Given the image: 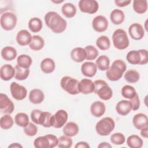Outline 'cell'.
Segmentation results:
<instances>
[{"label": "cell", "mask_w": 148, "mask_h": 148, "mask_svg": "<svg viewBox=\"0 0 148 148\" xmlns=\"http://www.w3.org/2000/svg\"><path fill=\"white\" fill-rule=\"evenodd\" d=\"M46 25L56 34L63 32L66 28L67 23L58 13L54 11L48 12L44 17Z\"/></svg>", "instance_id": "obj_1"}, {"label": "cell", "mask_w": 148, "mask_h": 148, "mask_svg": "<svg viewBox=\"0 0 148 148\" xmlns=\"http://www.w3.org/2000/svg\"><path fill=\"white\" fill-rule=\"evenodd\" d=\"M127 69V65L122 60L114 61L108 70H106V76L110 81L115 82L120 79L124 72Z\"/></svg>", "instance_id": "obj_2"}, {"label": "cell", "mask_w": 148, "mask_h": 148, "mask_svg": "<svg viewBox=\"0 0 148 148\" xmlns=\"http://www.w3.org/2000/svg\"><path fill=\"white\" fill-rule=\"evenodd\" d=\"M94 92L95 94H97L100 99L104 101H108L112 97V89L105 80L101 79L96 80L94 81Z\"/></svg>", "instance_id": "obj_3"}, {"label": "cell", "mask_w": 148, "mask_h": 148, "mask_svg": "<svg viewBox=\"0 0 148 148\" xmlns=\"http://www.w3.org/2000/svg\"><path fill=\"white\" fill-rule=\"evenodd\" d=\"M114 127V120L110 117H106L97 122L95 125V131L101 136H108L113 131Z\"/></svg>", "instance_id": "obj_4"}, {"label": "cell", "mask_w": 148, "mask_h": 148, "mask_svg": "<svg viewBox=\"0 0 148 148\" xmlns=\"http://www.w3.org/2000/svg\"><path fill=\"white\" fill-rule=\"evenodd\" d=\"M112 40L114 46L118 50L127 49L130 44L127 32L123 29H116L112 35Z\"/></svg>", "instance_id": "obj_5"}, {"label": "cell", "mask_w": 148, "mask_h": 148, "mask_svg": "<svg viewBox=\"0 0 148 148\" xmlns=\"http://www.w3.org/2000/svg\"><path fill=\"white\" fill-rule=\"evenodd\" d=\"M79 81L71 76H64L60 82L61 88L71 95H76L80 93L78 88Z\"/></svg>", "instance_id": "obj_6"}, {"label": "cell", "mask_w": 148, "mask_h": 148, "mask_svg": "<svg viewBox=\"0 0 148 148\" xmlns=\"http://www.w3.org/2000/svg\"><path fill=\"white\" fill-rule=\"evenodd\" d=\"M17 22V18L14 13L11 12H6L2 13L0 18L1 26L5 31L13 29Z\"/></svg>", "instance_id": "obj_7"}, {"label": "cell", "mask_w": 148, "mask_h": 148, "mask_svg": "<svg viewBox=\"0 0 148 148\" xmlns=\"http://www.w3.org/2000/svg\"><path fill=\"white\" fill-rule=\"evenodd\" d=\"M68 119V114L66 110L64 109L58 110L51 117V127L56 128H60L66 123Z\"/></svg>", "instance_id": "obj_8"}, {"label": "cell", "mask_w": 148, "mask_h": 148, "mask_svg": "<svg viewBox=\"0 0 148 148\" xmlns=\"http://www.w3.org/2000/svg\"><path fill=\"white\" fill-rule=\"evenodd\" d=\"M79 8L83 13L94 14L99 9V4L95 0H80L79 2Z\"/></svg>", "instance_id": "obj_9"}, {"label": "cell", "mask_w": 148, "mask_h": 148, "mask_svg": "<svg viewBox=\"0 0 148 148\" xmlns=\"http://www.w3.org/2000/svg\"><path fill=\"white\" fill-rule=\"evenodd\" d=\"M10 91L13 98L17 101L24 99L27 95V90L26 88L15 82H13L10 84Z\"/></svg>", "instance_id": "obj_10"}, {"label": "cell", "mask_w": 148, "mask_h": 148, "mask_svg": "<svg viewBox=\"0 0 148 148\" xmlns=\"http://www.w3.org/2000/svg\"><path fill=\"white\" fill-rule=\"evenodd\" d=\"M14 110V105L9 98L8 95L3 93L0 94V111L1 113L10 114Z\"/></svg>", "instance_id": "obj_11"}, {"label": "cell", "mask_w": 148, "mask_h": 148, "mask_svg": "<svg viewBox=\"0 0 148 148\" xmlns=\"http://www.w3.org/2000/svg\"><path fill=\"white\" fill-rule=\"evenodd\" d=\"M109 23L107 18L102 15H98L94 18L92 21L93 29L97 32L105 31L108 27Z\"/></svg>", "instance_id": "obj_12"}, {"label": "cell", "mask_w": 148, "mask_h": 148, "mask_svg": "<svg viewBox=\"0 0 148 148\" xmlns=\"http://www.w3.org/2000/svg\"><path fill=\"white\" fill-rule=\"evenodd\" d=\"M130 37L136 40L142 39L145 35V30L142 25L138 23L132 24L128 28Z\"/></svg>", "instance_id": "obj_13"}, {"label": "cell", "mask_w": 148, "mask_h": 148, "mask_svg": "<svg viewBox=\"0 0 148 148\" xmlns=\"http://www.w3.org/2000/svg\"><path fill=\"white\" fill-rule=\"evenodd\" d=\"M78 88L80 93L89 94L94 91V83L89 79H83L78 84Z\"/></svg>", "instance_id": "obj_14"}, {"label": "cell", "mask_w": 148, "mask_h": 148, "mask_svg": "<svg viewBox=\"0 0 148 148\" xmlns=\"http://www.w3.org/2000/svg\"><path fill=\"white\" fill-rule=\"evenodd\" d=\"M134 126L139 130L148 127V118L146 114L139 113L136 114L132 118Z\"/></svg>", "instance_id": "obj_15"}, {"label": "cell", "mask_w": 148, "mask_h": 148, "mask_svg": "<svg viewBox=\"0 0 148 148\" xmlns=\"http://www.w3.org/2000/svg\"><path fill=\"white\" fill-rule=\"evenodd\" d=\"M97 71V67L95 63L91 61L84 62L81 66V72L82 74L88 77L94 76Z\"/></svg>", "instance_id": "obj_16"}, {"label": "cell", "mask_w": 148, "mask_h": 148, "mask_svg": "<svg viewBox=\"0 0 148 148\" xmlns=\"http://www.w3.org/2000/svg\"><path fill=\"white\" fill-rule=\"evenodd\" d=\"M15 75V69L10 64L3 65L0 69V77L2 80L8 81Z\"/></svg>", "instance_id": "obj_17"}, {"label": "cell", "mask_w": 148, "mask_h": 148, "mask_svg": "<svg viewBox=\"0 0 148 148\" xmlns=\"http://www.w3.org/2000/svg\"><path fill=\"white\" fill-rule=\"evenodd\" d=\"M106 107L103 102L97 101L94 102L90 106V112L92 116L95 117H100L104 114Z\"/></svg>", "instance_id": "obj_18"}, {"label": "cell", "mask_w": 148, "mask_h": 148, "mask_svg": "<svg viewBox=\"0 0 148 148\" xmlns=\"http://www.w3.org/2000/svg\"><path fill=\"white\" fill-rule=\"evenodd\" d=\"M32 37L31 34L27 30L21 29L17 34L16 39L19 45L24 46L30 43Z\"/></svg>", "instance_id": "obj_19"}, {"label": "cell", "mask_w": 148, "mask_h": 148, "mask_svg": "<svg viewBox=\"0 0 148 148\" xmlns=\"http://www.w3.org/2000/svg\"><path fill=\"white\" fill-rule=\"evenodd\" d=\"M132 110L131 102L128 100H121L118 102L116 106V110L121 116H126Z\"/></svg>", "instance_id": "obj_20"}, {"label": "cell", "mask_w": 148, "mask_h": 148, "mask_svg": "<svg viewBox=\"0 0 148 148\" xmlns=\"http://www.w3.org/2000/svg\"><path fill=\"white\" fill-rule=\"evenodd\" d=\"M71 59L76 62H82L86 59V53L84 49L77 47L73 49L71 52Z\"/></svg>", "instance_id": "obj_21"}, {"label": "cell", "mask_w": 148, "mask_h": 148, "mask_svg": "<svg viewBox=\"0 0 148 148\" xmlns=\"http://www.w3.org/2000/svg\"><path fill=\"white\" fill-rule=\"evenodd\" d=\"M45 99L43 92L38 88H34L31 90L29 94V100L34 104L41 103Z\"/></svg>", "instance_id": "obj_22"}, {"label": "cell", "mask_w": 148, "mask_h": 148, "mask_svg": "<svg viewBox=\"0 0 148 148\" xmlns=\"http://www.w3.org/2000/svg\"><path fill=\"white\" fill-rule=\"evenodd\" d=\"M40 67L41 71L46 74L52 73L56 68V64L54 60L50 58H45L42 60Z\"/></svg>", "instance_id": "obj_23"}, {"label": "cell", "mask_w": 148, "mask_h": 148, "mask_svg": "<svg viewBox=\"0 0 148 148\" xmlns=\"http://www.w3.org/2000/svg\"><path fill=\"white\" fill-rule=\"evenodd\" d=\"M79 131L77 124L73 121H70L65 124L62 128V132L64 135L72 137L76 136Z\"/></svg>", "instance_id": "obj_24"}, {"label": "cell", "mask_w": 148, "mask_h": 148, "mask_svg": "<svg viewBox=\"0 0 148 148\" xmlns=\"http://www.w3.org/2000/svg\"><path fill=\"white\" fill-rule=\"evenodd\" d=\"M110 19L112 23L115 25L121 24L124 22L125 19L124 13L120 9H114L110 14Z\"/></svg>", "instance_id": "obj_25"}, {"label": "cell", "mask_w": 148, "mask_h": 148, "mask_svg": "<svg viewBox=\"0 0 148 148\" xmlns=\"http://www.w3.org/2000/svg\"><path fill=\"white\" fill-rule=\"evenodd\" d=\"M2 58L6 61H12L17 57V50L12 46L4 47L1 52Z\"/></svg>", "instance_id": "obj_26"}, {"label": "cell", "mask_w": 148, "mask_h": 148, "mask_svg": "<svg viewBox=\"0 0 148 148\" xmlns=\"http://www.w3.org/2000/svg\"><path fill=\"white\" fill-rule=\"evenodd\" d=\"M126 59L127 61L132 65H140L142 56L139 50L130 51L126 56Z\"/></svg>", "instance_id": "obj_27"}, {"label": "cell", "mask_w": 148, "mask_h": 148, "mask_svg": "<svg viewBox=\"0 0 148 148\" xmlns=\"http://www.w3.org/2000/svg\"><path fill=\"white\" fill-rule=\"evenodd\" d=\"M45 46V40L42 37L39 35H34L32 37L31 41L29 44V48L35 51L40 50Z\"/></svg>", "instance_id": "obj_28"}, {"label": "cell", "mask_w": 148, "mask_h": 148, "mask_svg": "<svg viewBox=\"0 0 148 148\" xmlns=\"http://www.w3.org/2000/svg\"><path fill=\"white\" fill-rule=\"evenodd\" d=\"M61 12L66 17L71 18L73 17L76 14V8L72 3H65L61 8Z\"/></svg>", "instance_id": "obj_29"}, {"label": "cell", "mask_w": 148, "mask_h": 148, "mask_svg": "<svg viewBox=\"0 0 148 148\" xmlns=\"http://www.w3.org/2000/svg\"><path fill=\"white\" fill-rule=\"evenodd\" d=\"M127 144L131 148H141L143 146V140L137 135H131L127 139Z\"/></svg>", "instance_id": "obj_30"}, {"label": "cell", "mask_w": 148, "mask_h": 148, "mask_svg": "<svg viewBox=\"0 0 148 148\" xmlns=\"http://www.w3.org/2000/svg\"><path fill=\"white\" fill-rule=\"evenodd\" d=\"M32 63L31 57L27 54H21L17 58V64L21 68L29 69Z\"/></svg>", "instance_id": "obj_31"}, {"label": "cell", "mask_w": 148, "mask_h": 148, "mask_svg": "<svg viewBox=\"0 0 148 148\" xmlns=\"http://www.w3.org/2000/svg\"><path fill=\"white\" fill-rule=\"evenodd\" d=\"M132 7L136 13L143 14L147 10V1L146 0H134Z\"/></svg>", "instance_id": "obj_32"}, {"label": "cell", "mask_w": 148, "mask_h": 148, "mask_svg": "<svg viewBox=\"0 0 148 148\" xmlns=\"http://www.w3.org/2000/svg\"><path fill=\"white\" fill-rule=\"evenodd\" d=\"M28 26L31 32L34 33L38 32L42 28V21L38 17H32L29 20Z\"/></svg>", "instance_id": "obj_33"}, {"label": "cell", "mask_w": 148, "mask_h": 148, "mask_svg": "<svg viewBox=\"0 0 148 148\" xmlns=\"http://www.w3.org/2000/svg\"><path fill=\"white\" fill-rule=\"evenodd\" d=\"M97 67L100 71H106L109 68L110 60L109 57L105 55H102L98 57L95 61Z\"/></svg>", "instance_id": "obj_34"}, {"label": "cell", "mask_w": 148, "mask_h": 148, "mask_svg": "<svg viewBox=\"0 0 148 148\" xmlns=\"http://www.w3.org/2000/svg\"><path fill=\"white\" fill-rule=\"evenodd\" d=\"M125 80L130 83H135L139 80V73L135 69H130L124 74Z\"/></svg>", "instance_id": "obj_35"}, {"label": "cell", "mask_w": 148, "mask_h": 148, "mask_svg": "<svg viewBox=\"0 0 148 148\" xmlns=\"http://www.w3.org/2000/svg\"><path fill=\"white\" fill-rule=\"evenodd\" d=\"M14 78L18 80H24L28 78L29 75V69L20 67L17 65L14 66Z\"/></svg>", "instance_id": "obj_36"}, {"label": "cell", "mask_w": 148, "mask_h": 148, "mask_svg": "<svg viewBox=\"0 0 148 148\" xmlns=\"http://www.w3.org/2000/svg\"><path fill=\"white\" fill-rule=\"evenodd\" d=\"M14 122L18 126L24 127L29 123V117L25 113H18L14 117Z\"/></svg>", "instance_id": "obj_37"}, {"label": "cell", "mask_w": 148, "mask_h": 148, "mask_svg": "<svg viewBox=\"0 0 148 148\" xmlns=\"http://www.w3.org/2000/svg\"><path fill=\"white\" fill-rule=\"evenodd\" d=\"M96 45L101 50H107L110 46V39L106 36H101L97 38L96 40Z\"/></svg>", "instance_id": "obj_38"}, {"label": "cell", "mask_w": 148, "mask_h": 148, "mask_svg": "<svg viewBox=\"0 0 148 148\" xmlns=\"http://www.w3.org/2000/svg\"><path fill=\"white\" fill-rule=\"evenodd\" d=\"M14 124L13 118L8 114H5L0 119V126L2 129L8 130L12 127Z\"/></svg>", "instance_id": "obj_39"}, {"label": "cell", "mask_w": 148, "mask_h": 148, "mask_svg": "<svg viewBox=\"0 0 148 148\" xmlns=\"http://www.w3.org/2000/svg\"><path fill=\"white\" fill-rule=\"evenodd\" d=\"M34 145L36 148H49L50 141L46 135L40 136L34 140Z\"/></svg>", "instance_id": "obj_40"}, {"label": "cell", "mask_w": 148, "mask_h": 148, "mask_svg": "<svg viewBox=\"0 0 148 148\" xmlns=\"http://www.w3.org/2000/svg\"><path fill=\"white\" fill-rule=\"evenodd\" d=\"M135 89L130 85H125L121 88V95L122 96L128 99H132L136 94Z\"/></svg>", "instance_id": "obj_41"}, {"label": "cell", "mask_w": 148, "mask_h": 148, "mask_svg": "<svg viewBox=\"0 0 148 148\" xmlns=\"http://www.w3.org/2000/svg\"><path fill=\"white\" fill-rule=\"evenodd\" d=\"M52 114L51 113L49 112H42L39 120V125H41L44 127L49 128L51 127L50 125V119Z\"/></svg>", "instance_id": "obj_42"}, {"label": "cell", "mask_w": 148, "mask_h": 148, "mask_svg": "<svg viewBox=\"0 0 148 148\" xmlns=\"http://www.w3.org/2000/svg\"><path fill=\"white\" fill-rule=\"evenodd\" d=\"M84 49L86 53L87 60H94L97 58L99 52L95 47L92 45H88Z\"/></svg>", "instance_id": "obj_43"}, {"label": "cell", "mask_w": 148, "mask_h": 148, "mask_svg": "<svg viewBox=\"0 0 148 148\" xmlns=\"http://www.w3.org/2000/svg\"><path fill=\"white\" fill-rule=\"evenodd\" d=\"M72 139L71 137L64 135L58 138L57 146L60 148H69L72 146Z\"/></svg>", "instance_id": "obj_44"}, {"label": "cell", "mask_w": 148, "mask_h": 148, "mask_svg": "<svg viewBox=\"0 0 148 148\" xmlns=\"http://www.w3.org/2000/svg\"><path fill=\"white\" fill-rule=\"evenodd\" d=\"M111 142L116 145H121L124 143L125 138L124 135L120 132H116L110 136Z\"/></svg>", "instance_id": "obj_45"}, {"label": "cell", "mask_w": 148, "mask_h": 148, "mask_svg": "<svg viewBox=\"0 0 148 148\" xmlns=\"http://www.w3.org/2000/svg\"><path fill=\"white\" fill-rule=\"evenodd\" d=\"M24 132L26 135L33 136L37 134L38 128L32 123H29L25 127H24Z\"/></svg>", "instance_id": "obj_46"}, {"label": "cell", "mask_w": 148, "mask_h": 148, "mask_svg": "<svg viewBox=\"0 0 148 148\" xmlns=\"http://www.w3.org/2000/svg\"><path fill=\"white\" fill-rule=\"evenodd\" d=\"M131 102V105H132V110L134 111H136L139 109L140 108V99L139 98V95L138 94H136L134 97H133L132 99L130 101Z\"/></svg>", "instance_id": "obj_47"}, {"label": "cell", "mask_w": 148, "mask_h": 148, "mask_svg": "<svg viewBox=\"0 0 148 148\" xmlns=\"http://www.w3.org/2000/svg\"><path fill=\"white\" fill-rule=\"evenodd\" d=\"M42 112V111L39 109H34L31 112V119L34 123L39 124V117Z\"/></svg>", "instance_id": "obj_48"}, {"label": "cell", "mask_w": 148, "mask_h": 148, "mask_svg": "<svg viewBox=\"0 0 148 148\" xmlns=\"http://www.w3.org/2000/svg\"><path fill=\"white\" fill-rule=\"evenodd\" d=\"M47 136L48 137L50 141V147L49 148H53L58 145V138L53 134H47Z\"/></svg>", "instance_id": "obj_49"}, {"label": "cell", "mask_w": 148, "mask_h": 148, "mask_svg": "<svg viewBox=\"0 0 148 148\" xmlns=\"http://www.w3.org/2000/svg\"><path fill=\"white\" fill-rule=\"evenodd\" d=\"M142 56V61L140 65H146L148 62V52L146 49H139Z\"/></svg>", "instance_id": "obj_50"}, {"label": "cell", "mask_w": 148, "mask_h": 148, "mask_svg": "<svg viewBox=\"0 0 148 148\" xmlns=\"http://www.w3.org/2000/svg\"><path fill=\"white\" fill-rule=\"evenodd\" d=\"M131 2V0H128V1H120V0H115L114 1V3L116 5V6L120 7V8H123V7H125L128 6V5L130 4V3Z\"/></svg>", "instance_id": "obj_51"}, {"label": "cell", "mask_w": 148, "mask_h": 148, "mask_svg": "<svg viewBox=\"0 0 148 148\" xmlns=\"http://www.w3.org/2000/svg\"><path fill=\"white\" fill-rule=\"evenodd\" d=\"M75 148H90V146L88 143L83 141L79 142L75 146Z\"/></svg>", "instance_id": "obj_52"}, {"label": "cell", "mask_w": 148, "mask_h": 148, "mask_svg": "<svg viewBox=\"0 0 148 148\" xmlns=\"http://www.w3.org/2000/svg\"><path fill=\"white\" fill-rule=\"evenodd\" d=\"M140 135L144 138H148V127H146L140 130Z\"/></svg>", "instance_id": "obj_53"}, {"label": "cell", "mask_w": 148, "mask_h": 148, "mask_svg": "<svg viewBox=\"0 0 148 148\" xmlns=\"http://www.w3.org/2000/svg\"><path fill=\"white\" fill-rule=\"evenodd\" d=\"M112 147V146L110 144H109L108 142H105L100 143L98 146V148H111Z\"/></svg>", "instance_id": "obj_54"}, {"label": "cell", "mask_w": 148, "mask_h": 148, "mask_svg": "<svg viewBox=\"0 0 148 148\" xmlns=\"http://www.w3.org/2000/svg\"><path fill=\"white\" fill-rule=\"evenodd\" d=\"M8 147H16V148H21L23 147V146L21 145H20V143H12L11 145H10Z\"/></svg>", "instance_id": "obj_55"}]
</instances>
